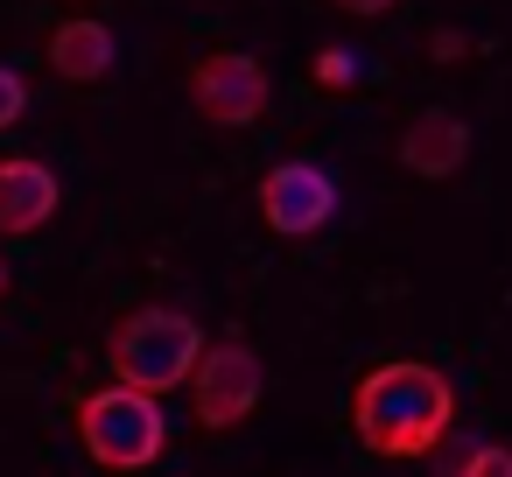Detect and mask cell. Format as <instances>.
Listing matches in <instances>:
<instances>
[{
  "label": "cell",
  "mask_w": 512,
  "mask_h": 477,
  "mask_svg": "<svg viewBox=\"0 0 512 477\" xmlns=\"http://www.w3.org/2000/svg\"><path fill=\"white\" fill-rule=\"evenodd\" d=\"M449 421H456V386L435 365H421V358H386L351 393V428L386 463L435 456L442 435H449Z\"/></svg>",
  "instance_id": "obj_1"
},
{
  "label": "cell",
  "mask_w": 512,
  "mask_h": 477,
  "mask_svg": "<svg viewBox=\"0 0 512 477\" xmlns=\"http://www.w3.org/2000/svg\"><path fill=\"white\" fill-rule=\"evenodd\" d=\"M197 351H204V323H197L190 309H162V302L120 316L113 337H106V365H113V379L141 386V393H169V386H183L190 365H197Z\"/></svg>",
  "instance_id": "obj_2"
},
{
  "label": "cell",
  "mask_w": 512,
  "mask_h": 477,
  "mask_svg": "<svg viewBox=\"0 0 512 477\" xmlns=\"http://www.w3.org/2000/svg\"><path fill=\"white\" fill-rule=\"evenodd\" d=\"M78 435H85V456L106 463V470H148L169 442V414H162V393H141L127 379L99 386L78 400Z\"/></svg>",
  "instance_id": "obj_3"
},
{
  "label": "cell",
  "mask_w": 512,
  "mask_h": 477,
  "mask_svg": "<svg viewBox=\"0 0 512 477\" xmlns=\"http://www.w3.org/2000/svg\"><path fill=\"white\" fill-rule=\"evenodd\" d=\"M190 407H197V428L225 435V428H246V414L260 407L267 393V372H260V351L225 337V344H204L197 365H190Z\"/></svg>",
  "instance_id": "obj_4"
},
{
  "label": "cell",
  "mask_w": 512,
  "mask_h": 477,
  "mask_svg": "<svg viewBox=\"0 0 512 477\" xmlns=\"http://www.w3.org/2000/svg\"><path fill=\"white\" fill-rule=\"evenodd\" d=\"M190 106H197L211 127H253V120H267V106H274L267 64L246 57V50H211V57H197V71H190Z\"/></svg>",
  "instance_id": "obj_5"
},
{
  "label": "cell",
  "mask_w": 512,
  "mask_h": 477,
  "mask_svg": "<svg viewBox=\"0 0 512 477\" xmlns=\"http://www.w3.org/2000/svg\"><path fill=\"white\" fill-rule=\"evenodd\" d=\"M344 190L323 162H281L260 176V218L281 232V239H316L330 218H337Z\"/></svg>",
  "instance_id": "obj_6"
},
{
  "label": "cell",
  "mask_w": 512,
  "mask_h": 477,
  "mask_svg": "<svg viewBox=\"0 0 512 477\" xmlns=\"http://www.w3.org/2000/svg\"><path fill=\"white\" fill-rule=\"evenodd\" d=\"M57 204H64V190H57L50 162H29V155H8V162H0V232H8V239L43 232V225L57 218Z\"/></svg>",
  "instance_id": "obj_7"
},
{
  "label": "cell",
  "mask_w": 512,
  "mask_h": 477,
  "mask_svg": "<svg viewBox=\"0 0 512 477\" xmlns=\"http://www.w3.org/2000/svg\"><path fill=\"white\" fill-rule=\"evenodd\" d=\"M463 162H470V127H463L456 113L428 106V113H414V120H407V134H400V169H414V176L442 183V176H456Z\"/></svg>",
  "instance_id": "obj_8"
},
{
  "label": "cell",
  "mask_w": 512,
  "mask_h": 477,
  "mask_svg": "<svg viewBox=\"0 0 512 477\" xmlns=\"http://www.w3.org/2000/svg\"><path fill=\"white\" fill-rule=\"evenodd\" d=\"M113 64H120V43H113L106 22H64V29H50V71L57 78L99 85V78H113Z\"/></svg>",
  "instance_id": "obj_9"
},
{
  "label": "cell",
  "mask_w": 512,
  "mask_h": 477,
  "mask_svg": "<svg viewBox=\"0 0 512 477\" xmlns=\"http://www.w3.org/2000/svg\"><path fill=\"white\" fill-rule=\"evenodd\" d=\"M442 470H456V477H512V449H498V442H470V449L442 456Z\"/></svg>",
  "instance_id": "obj_10"
},
{
  "label": "cell",
  "mask_w": 512,
  "mask_h": 477,
  "mask_svg": "<svg viewBox=\"0 0 512 477\" xmlns=\"http://www.w3.org/2000/svg\"><path fill=\"white\" fill-rule=\"evenodd\" d=\"M358 78H365V57H358L351 43H330V50L316 57V85H323V92H344V85H358Z\"/></svg>",
  "instance_id": "obj_11"
},
{
  "label": "cell",
  "mask_w": 512,
  "mask_h": 477,
  "mask_svg": "<svg viewBox=\"0 0 512 477\" xmlns=\"http://www.w3.org/2000/svg\"><path fill=\"white\" fill-rule=\"evenodd\" d=\"M22 113H29V78L15 64H0V134H8Z\"/></svg>",
  "instance_id": "obj_12"
},
{
  "label": "cell",
  "mask_w": 512,
  "mask_h": 477,
  "mask_svg": "<svg viewBox=\"0 0 512 477\" xmlns=\"http://www.w3.org/2000/svg\"><path fill=\"white\" fill-rule=\"evenodd\" d=\"M330 8H344V15H365V22H372V15H386V8H400V0H330Z\"/></svg>",
  "instance_id": "obj_13"
},
{
  "label": "cell",
  "mask_w": 512,
  "mask_h": 477,
  "mask_svg": "<svg viewBox=\"0 0 512 477\" xmlns=\"http://www.w3.org/2000/svg\"><path fill=\"white\" fill-rule=\"evenodd\" d=\"M428 50L449 64V57H463V36H456V29H435V43H428Z\"/></svg>",
  "instance_id": "obj_14"
},
{
  "label": "cell",
  "mask_w": 512,
  "mask_h": 477,
  "mask_svg": "<svg viewBox=\"0 0 512 477\" xmlns=\"http://www.w3.org/2000/svg\"><path fill=\"white\" fill-rule=\"evenodd\" d=\"M0 295H8V267H0Z\"/></svg>",
  "instance_id": "obj_15"
}]
</instances>
